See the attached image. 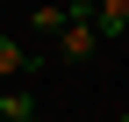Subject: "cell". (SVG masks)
<instances>
[{"label":"cell","instance_id":"6","mask_svg":"<svg viewBox=\"0 0 129 122\" xmlns=\"http://www.w3.org/2000/svg\"><path fill=\"white\" fill-rule=\"evenodd\" d=\"M122 122H129V115H122Z\"/></svg>","mask_w":129,"mask_h":122},{"label":"cell","instance_id":"1","mask_svg":"<svg viewBox=\"0 0 129 122\" xmlns=\"http://www.w3.org/2000/svg\"><path fill=\"white\" fill-rule=\"evenodd\" d=\"M64 14H72V22H64V36H57V57H72V65H86V57L101 50V36H93V7H86V0H72Z\"/></svg>","mask_w":129,"mask_h":122},{"label":"cell","instance_id":"3","mask_svg":"<svg viewBox=\"0 0 129 122\" xmlns=\"http://www.w3.org/2000/svg\"><path fill=\"white\" fill-rule=\"evenodd\" d=\"M0 122H43L36 94H29V86H0Z\"/></svg>","mask_w":129,"mask_h":122},{"label":"cell","instance_id":"5","mask_svg":"<svg viewBox=\"0 0 129 122\" xmlns=\"http://www.w3.org/2000/svg\"><path fill=\"white\" fill-rule=\"evenodd\" d=\"M64 22H72L64 7H36V14H29V36H43V43H57V36H64Z\"/></svg>","mask_w":129,"mask_h":122},{"label":"cell","instance_id":"2","mask_svg":"<svg viewBox=\"0 0 129 122\" xmlns=\"http://www.w3.org/2000/svg\"><path fill=\"white\" fill-rule=\"evenodd\" d=\"M43 57H36V43H22V36H7V29H0V86L7 79H22V72H36Z\"/></svg>","mask_w":129,"mask_h":122},{"label":"cell","instance_id":"4","mask_svg":"<svg viewBox=\"0 0 129 122\" xmlns=\"http://www.w3.org/2000/svg\"><path fill=\"white\" fill-rule=\"evenodd\" d=\"M93 36H129V0H101V7H93Z\"/></svg>","mask_w":129,"mask_h":122}]
</instances>
